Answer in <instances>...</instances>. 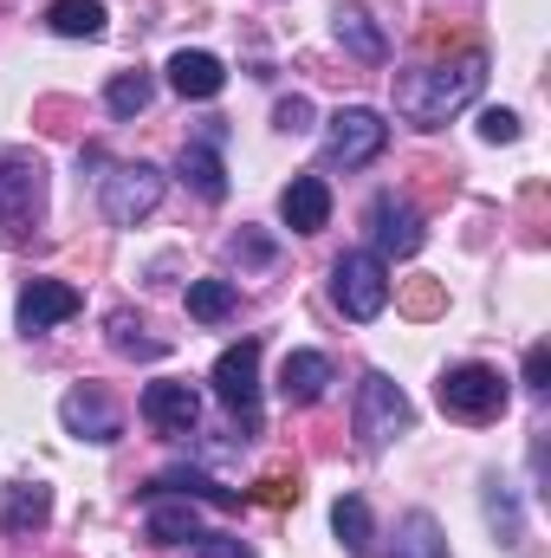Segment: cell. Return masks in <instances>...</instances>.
I'll list each match as a JSON object with an SVG mask.
<instances>
[{"label": "cell", "mask_w": 551, "mask_h": 558, "mask_svg": "<svg viewBox=\"0 0 551 558\" xmlns=\"http://www.w3.org/2000/svg\"><path fill=\"white\" fill-rule=\"evenodd\" d=\"M487 85V52H461L454 65H421V72H403L396 78V111L409 118L415 131H441L454 111H467Z\"/></svg>", "instance_id": "1"}, {"label": "cell", "mask_w": 551, "mask_h": 558, "mask_svg": "<svg viewBox=\"0 0 551 558\" xmlns=\"http://www.w3.org/2000/svg\"><path fill=\"white\" fill-rule=\"evenodd\" d=\"M46 215V162L33 149H0V241L20 247Z\"/></svg>", "instance_id": "2"}, {"label": "cell", "mask_w": 551, "mask_h": 558, "mask_svg": "<svg viewBox=\"0 0 551 558\" xmlns=\"http://www.w3.org/2000/svg\"><path fill=\"white\" fill-rule=\"evenodd\" d=\"M434 403H441V416H454V422H500L506 403H513V390H506V377L493 364H454L434 384Z\"/></svg>", "instance_id": "3"}, {"label": "cell", "mask_w": 551, "mask_h": 558, "mask_svg": "<svg viewBox=\"0 0 551 558\" xmlns=\"http://www.w3.org/2000/svg\"><path fill=\"white\" fill-rule=\"evenodd\" d=\"M383 149H390V124L370 105H344L325 124V169H370Z\"/></svg>", "instance_id": "4"}, {"label": "cell", "mask_w": 551, "mask_h": 558, "mask_svg": "<svg viewBox=\"0 0 551 558\" xmlns=\"http://www.w3.org/2000/svg\"><path fill=\"white\" fill-rule=\"evenodd\" d=\"M98 202L111 228H137L162 202V169L156 162H111V175H98Z\"/></svg>", "instance_id": "5"}, {"label": "cell", "mask_w": 551, "mask_h": 558, "mask_svg": "<svg viewBox=\"0 0 551 558\" xmlns=\"http://www.w3.org/2000/svg\"><path fill=\"white\" fill-rule=\"evenodd\" d=\"M215 397L234 410L247 435H260V338H241L215 357Z\"/></svg>", "instance_id": "6"}, {"label": "cell", "mask_w": 551, "mask_h": 558, "mask_svg": "<svg viewBox=\"0 0 551 558\" xmlns=\"http://www.w3.org/2000/svg\"><path fill=\"white\" fill-rule=\"evenodd\" d=\"M403 428H409V397H403V384L383 377V371H370V377L357 384V441L377 454V448H390Z\"/></svg>", "instance_id": "7"}, {"label": "cell", "mask_w": 551, "mask_h": 558, "mask_svg": "<svg viewBox=\"0 0 551 558\" xmlns=\"http://www.w3.org/2000/svg\"><path fill=\"white\" fill-rule=\"evenodd\" d=\"M331 299H338V312H344L351 325H370V318L390 305V274H383V260H377V254H344V260L331 267Z\"/></svg>", "instance_id": "8"}, {"label": "cell", "mask_w": 551, "mask_h": 558, "mask_svg": "<svg viewBox=\"0 0 551 558\" xmlns=\"http://www.w3.org/2000/svg\"><path fill=\"white\" fill-rule=\"evenodd\" d=\"M370 241H377V260H409V254H421L428 228H421V215H415L409 195L383 189V195L370 202Z\"/></svg>", "instance_id": "9"}, {"label": "cell", "mask_w": 551, "mask_h": 558, "mask_svg": "<svg viewBox=\"0 0 551 558\" xmlns=\"http://www.w3.org/2000/svg\"><path fill=\"white\" fill-rule=\"evenodd\" d=\"M59 422H65L78 441H98V448L124 435V416H118V403H111L98 384H72V390H65V403H59Z\"/></svg>", "instance_id": "10"}, {"label": "cell", "mask_w": 551, "mask_h": 558, "mask_svg": "<svg viewBox=\"0 0 551 558\" xmlns=\"http://www.w3.org/2000/svg\"><path fill=\"white\" fill-rule=\"evenodd\" d=\"M78 305H85V299H78V286H65V279H26V286H20L13 318H20V331H26V338H39V331L65 325Z\"/></svg>", "instance_id": "11"}, {"label": "cell", "mask_w": 551, "mask_h": 558, "mask_svg": "<svg viewBox=\"0 0 551 558\" xmlns=\"http://www.w3.org/2000/svg\"><path fill=\"white\" fill-rule=\"evenodd\" d=\"M143 422H149L156 435H195V422H201V397H195V384H182V377L149 384V390H143Z\"/></svg>", "instance_id": "12"}, {"label": "cell", "mask_w": 551, "mask_h": 558, "mask_svg": "<svg viewBox=\"0 0 551 558\" xmlns=\"http://www.w3.org/2000/svg\"><path fill=\"white\" fill-rule=\"evenodd\" d=\"M325 390H331V357H325V351H285V364H279V397H285L292 410H311Z\"/></svg>", "instance_id": "13"}, {"label": "cell", "mask_w": 551, "mask_h": 558, "mask_svg": "<svg viewBox=\"0 0 551 558\" xmlns=\"http://www.w3.org/2000/svg\"><path fill=\"white\" fill-rule=\"evenodd\" d=\"M279 215H285L292 234H318V228L331 221V189H325V175H292L285 195H279Z\"/></svg>", "instance_id": "14"}, {"label": "cell", "mask_w": 551, "mask_h": 558, "mask_svg": "<svg viewBox=\"0 0 551 558\" xmlns=\"http://www.w3.org/2000/svg\"><path fill=\"white\" fill-rule=\"evenodd\" d=\"M46 520H52V487L46 481H13L7 487V507H0V533L7 539H33Z\"/></svg>", "instance_id": "15"}, {"label": "cell", "mask_w": 551, "mask_h": 558, "mask_svg": "<svg viewBox=\"0 0 551 558\" xmlns=\"http://www.w3.org/2000/svg\"><path fill=\"white\" fill-rule=\"evenodd\" d=\"M143 533H149L156 546H188V539H201V513H195V500H182V494H149Z\"/></svg>", "instance_id": "16"}, {"label": "cell", "mask_w": 551, "mask_h": 558, "mask_svg": "<svg viewBox=\"0 0 551 558\" xmlns=\"http://www.w3.org/2000/svg\"><path fill=\"white\" fill-rule=\"evenodd\" d=\"M169 85H175L182 98H221L228 65H221L215 52H175V59H169Z\"/></svg>", "instance_id": "17"}, {"label": "cell", "mask_w": 551, "mask_h": 558, "mask_svg": "<svg viewBox=\"0 0 551 558\" xmlns=\"http://www.w3.org/2000/svg\"><path fill=\"white\" fill-rule=\"evenodd\" d=\"M149 494H182V500H208V507H241V494L234 487H221V481H208L201 468H162L156 481H149Z\"/></svg>", "instance_id": "18"}, {"label": "cell", "mask_w": 551, "mask_h": 558, "mask_svg": "<svg viewBox=\"0 0 551 558\" xmlns=\"http://www.w3.org/2000/svg\"><path fill=\"white\" fill-rule=\"evenodd\" d=\"M175 175L201 195V202H221L228 195V169H221V156H215V143H182V162H175Z\"/></svg>", "instance_id": "19"}, {"label": "cell", "mask_w": 551, "mask_h": 558, "mask_svg": "<svg viewBox=\"0 0 551 558\" xmlns=\"http://www.w3.org/2000/svg\"><path fill=\"white\" fill-rule=\"evenodd\" d=\"M331 26H338V39H344L364 65H383V59H390V39L377 33V20H370L364 7H338V13H331Z\"/></svg>", "instance_id": "20"}, {"label": "cell", "mask_w": 551, "mask_h": 558, "mask_svg": "<svg viewBox=\"0 0 551 558\" xmlns=\"http://www.w3.org/2000/svg\"><path fill=\"white\" fill-rule=\"evenodd\" d=\"M105 20H111L105 0H52V7H46V26L65 33V39H98Z\"/></svg>", "instance_id": "21"}, {"label": "cell", "mask_w": 551, "mask_h": 558, "mask_svg": "<svg viewBox=\"0 0 551 558\" xmlns=\"http://www.w3.org/2000/svg\"><path fill=\"white\" fill-rule=\"evenodd\" d=\"M234 279H188V318H201V325H221L228 312H234Z\"/></svg>", "instance_id": "22"}, {"label": "cell", "mask_w": 551, "mask_h": 558, "mask_svg": "<svg viewBox=\"0 0 551 558\" xmlns=\"http://www.w3.org/2000/svg\"><path fill=\"white\" fill-rule=\"evenodd\" d=\"M487 526L500 533V546H519V539H526V526H519V500H513V487H506L500 474H487Z\"/></svg>", "instance_id": "23"}, {"label": "cell", "mask_w": 551, "mask_h": 558, "mask_svg": "<svg viewBox=\"0 0 551 558\" xmlns=\"http://www.w3.org/2000/svg\"><path fill=\"white\" fill-rule=\"evenodd\" d=\"M331 533L344 539V553H351V558H364V553H370V507H364L357 494H344V500L331 507Z\"/></svg>", "instance_id": "24"}, {"label": "cell", "mask_w": 551, "mask_h": 558, "mask_svg": "<svg viewBox=\"0 0 551 558\" xmlns=\"http://www.w3.org/2000/svg\"><path fill=\"white\" fill-rule=\"evenodd\" d=\"M396 558H448V539L434 526V513H409L396 533Z\"/></svg>", "instance_id": "25"}, {"label": "cell", "mask_w": 551, "mask_h": 558, "mask_svg": "<svg viewBox=\"0 0 551 558\" xmlns=\"http://www.w3.org/2000/svg\"><path fill=\"white\" fill-rule=\"evenodd\" d=\"M396 305H403V318L428 325V318H441V312H448V286H441V279H403Z\"/></svg>", "instance_id": "26"}, {"label": "cell", "mask_w": 551, "mask_h": 558, "mask_svg": "<svg viewBox=\"0 0 551 558\" xmlns=\"http://www.w3.org/2000/svg\"><path fill=\"white\" fill-rule=\"evenodd\" d=\"M149 98H156L149 72H118V78H111V92H105L111 118H143V111H149Z\"/></svg>", "instance_id": "27"}, {"label": "cell", "mask_w": 551, "mask_h": 558, "mask_svg": "<svg viewBox=\"0 0 551 558\" xmlns=\"http://www.w3.org/2000/svg\"><path fill=\"white\" fill-rule=\"evenodd\" d=\"M111 344H118L124 357H162V338H143V325L131 318V312L111 318Z\"/></svg>", "instance_id": "28"}, {"label": "cell", "mask_w": 551, "mask_h": 558, "mask_svg": "<svg viewBox=\"0 0 551 558\" xmlns=\"http://www.w3.org/2000/svg\"><path fill=\"white\" fill-rule=\"evenodd\" d=\"M241 500H260V507H298V474H260Z\"/></svg>", "instance_id": "29"}, {"label": "cell", "mask_w": 551, "mask_h": 558, "mask_svg": "<svg viewBox=\"0 0 551 558\" xmlns=\"http://www.w3.org/2000/svg\"><path fill=\"white\" fill-rule=\"evenodd\" d=\"M234 260H241V267H273V260H279V247L267 241V234L241 228V234H234Z\"/></svg>", "instance_id": "30"}, {"label": "cell", "mask_w": 551, "mask_h": 558, "mask_svg": "<svg viewBox=\"0 0 551 558\" xmlns=\"http://www.w3.org/2000/svg\"><path fill=\"white\" fill-rule=\"evenodd\" d=\"M273 124L285 131V137L311 131V98H298V92H292V98H279V105H273Z\"/></svg>", "instance_id": "31"}, {"label": "cell", "mask_w": 551, "mask_h": 558, "mask_svg": "<svg viewBox=\"0 0 551 558\" xmlns=\"http://www.w3.org/2000/svg\"><path fill=\"white\" fill-rule=\"evenodd\" d=\"M195 558H254L247 539H228V533H201L195 539Z\"/></svg>", "instance_id": "32"}, {"label": "cell", "mask_w": 551, "mask_h": 558, "mask_svg": "<svg viewBox=\"0 0 551 558\" xmlns=\"http://www.w3.org/2000/svg\"><path fill=\"white\" fill-rule=\"evenodd\" d=\"M480 137L487 143H519V118L493 105V111H480Z\"/></svg>", "instance_id": "33"}, {"label": "cell", "mask_w": 551, "mask_h": 558, "mask_svg": "<svg viewBox=\"0 0 551 558\" xmlns=\"http://www.w3.org/2000/svg\"><path fill=\"white\" fill-rule=\"evenodd\" d=\"M526 384H532V390H551V351L546 344L526 351Z\"/></svg>", "instance_id": "34"}]
</instances>
